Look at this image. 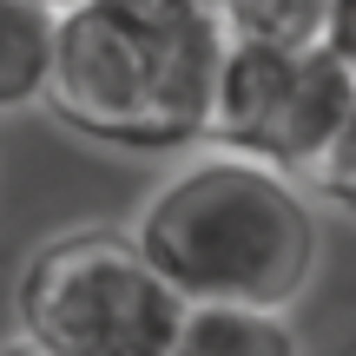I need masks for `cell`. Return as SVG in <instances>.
<instances>
[{"label": "cell", "mask_w": 356, "mask_h": 356, "mask_svg": "<svg viewBox=\"0 0 356 356\" xmlns=\"http://www.w3.org/2000/svg\"><path fill=\"white\" fill-rule=\"evenodd\" d=\"M225 53L218 0H73L47 106L113 152H185L211 139Z\"/></svg>", "instance_id": "1"}, {"label": "cell", "mask_w": 356, "mask_h": 356, "mask_svg": "<svg viewBox=\"0 0 356 356\" xmlns=\"http://www.w3.org/2000/svg\"><path fill=\"white\" fill-rule=\"evenodd\" d=\"M145 244L185 304L291 310L317 270V211L291 172L211 145L139 204Z\"/></svg>", "instance_id": "2"}, {"label": "cell", "mask_w": 356, "mask_h": 356, "mask_svg": "<svg viewBox=\"0 0 356 356\" xmlns=\"http://www.w3.org/2000/svg\"><path fill=\"white\" fill-rule=\"evenodd\" d=\"M185 310L145 244L113 225L47 238L13 284L20 337L47 356H172Z\"/></svg>", "instance_id": "3"}, {"label": "cell", "mask_w": 356, "mask_h": 356, "mask_svg": "<svg viewBox=\"0 0 356 356\" xmlns=\"http://www.w3.org/2000/svg\"><path fill=\"white\" fill-rule=\"evenodd\" d=\"M356 106V73L330 47L231 40L211 106V145L310 178Z\"/></svg>", "instance_id": "4"}, {"label": "cell", "mask_w": 356, "mask_h": 356, "mask_svg": "<svg viewBox=\"0 0 356 356\" xmlns=\"http://www.w3.org/2000/svg\"><path fill=\"white\" fill-rule=\"evenodd\" d=\"M60 13L53 0H0V113H26L53 92Z\"/></svg>", "instance_id": "5"}, {"label": "cell", "mask_w": 356, "mask_h": 356, "mask_svg": "<svg viewBox=\"0 0 356 356\" xmlns=\"http://www.w3.org/2000/svg\"><path fill=\"white\" fill-rule=\"evenodd\" d=\"M172 356H304L284 323V310L251 304H191L178 323Z\"/></svg>", "instance_id": "6"}, {"label": "cell", "mask_w": 356, "mask_h": 356, "mask_svg": "<svg viewBox=\"0 0 356 356\" xmlns=\"http://www.w3.org/2000/svg\"><path fill=\"white\" fill-rule=\"evenodd\" d=\"M231 40H277V47H330L337 0H218Z\"/></svg>", "instance_id": "7"}, {"label": "cell", "mask_w": 356, "mask_h": 356, "mask_svg": "<svg viewBox=\"0 0 356 356\" xmlns=\"http://www.w3.org/2000/svg\"><path fill=\"white\" fill-rule=\"evenodd\" d=\"M310 191H317L323 204H337V211L356 218V106L343 119V132L330 139V152L317 159V172H310Z\"/></svg>", "instance_id": "8"}, {"label": "cell", "mask_w": 356, "mask_h": 356, "mask_svg": "<svg viewBox=\"0 0 356 356\" xmlns=\"http://www.w3.org/2000/svg\"><path fill=\"white\" fill-rule=\"evenodd\" d=\"M330 53L356 73V0H337V20H330Z\"/></svg>", "instance_id": "9"}, {"label": "cell", "mask_w": 356, "mask_h": 356, "mask_svg": "<svg viewBox=\"0 0 356 356\" xmlns=\"http://www.w3.org/2000/svg\"><path fill=\"white\" fill-rule=\"evenodd\" d=\"M0 356H47V350H40V343H26V337H13V343L0 350Z\"/></svg>", "instance_id": "10"}, {"label": "cell", "mask_w": 356, "mask_h": 356, "mask_svg": "<svg viewBox=\"0 0 356 356\" xmlns=\"http://www.w3.org/2000/svg\"><path fill=\"white\" fill-rule=\"evenodd\" d=\"M53 7H73V0H53Z\"/></svg>", "instance_id": "11"}]
</instances>
